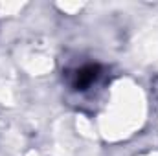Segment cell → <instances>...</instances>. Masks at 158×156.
Here are the masks:
<instances>
[{
    "instance_id": "cell-1",
    "label": "cell",
    "mask_w": 158,
    "mask_h": 156,
    "mask_svg": "<svg viewBox=\"0 0 158 156\" xmlns=\"http://www.w3.org/2000/svg\"><path fill=\"white\" fill-rule=\"evenodd\" d=\"M98 74H99V68H98L96 64H86V66L79 68L77 74H76V79H74V88H76V90H85V88H88V86L96 81Z\"/></svg>"
}]
</instances>
